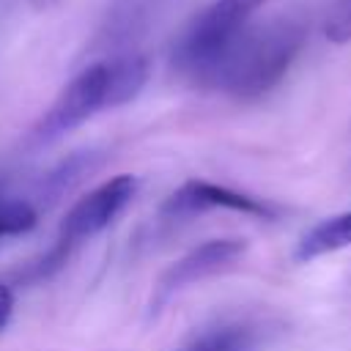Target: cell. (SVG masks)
I'll use <instances>...</instances> for the list:
<instances>
[{
	"label": "cell",
	"instance_id": "6",
	"mask_svg": "<svg viewBox=\"0 0 351 351\" xmlns=\"http://www.w3.org/2000/svg\"><path fill=\"white\" fill-rule=\"evenodd\" d=\"M266 340V329L258 321L236 318L200 329L178 351H258Z\"/></svg>",
	"mask_w": 351,
	"mask_h": 351
},
{
	"label": "cell",
	"instance_id": "7",
	"mask_svg": "<svg viewBox=\"0 0 351 351\" xmlns=\"http://www.w3.org/2000/svg\"><path fill=\"white\" fill-rule=\"evenodd\" d=\"M346 247H351V208L343 214H332V217L315 222L313 228H307L293 247V261L310 263L315 258L332 255Z\"/></svg>",
	"mask_w": 351,
	"mask_h": 351
},
{
	"label": "cell",
	"instance_id": "8",
	"mask_svg": "<svg viewBox=\"0 0 351 351\" xmlns=\"http://www.w3.org/2000/svg\"><path fill=\"white\" fill-rule=\"evenodd\" d=\"M36 222H38V211L30 200H25V197H0V241L33 230Z\"/></svg>",
	"mask_w": 351,
	"mask_h": 351
},
{
	"label": "cell",
	"instance_id": "1",
	"mask_svg": "<svg viewBox=\"0 0 351 351\" xmlns=\"http://www.w3.org/2000/svg\"><path fill=\"white\" fill-rule=\"evenodd\" d=\"M148 82V60L143 55H115L77 71L55 96L49 110L33 129L36 143H52L82 126L104 110L132 101Z\"/></svg>",
	"mask_w": 351,
	"mask_h": 351
},
{
	"label": "cell",
	"instance_id": "12",
	"mask_svg": "<svg viewBox=\"0 0 351 351\" xmlns=\"http://www.w3.org/2000/svg\"><path fill=\"white\" fill-rule=\"evenodd\" d=\"M58 3H63V0H30V8H33V11H49V8H55Z\"/></svg>",
	"mask_w": 351,
	"mask_h": 351
},
{
	"label": "cell",
	"instance_id": "4",
	"mask_svg": "<svg viewBox=\"0 0 351 351\" xmlns=\"http://www.w3.org/2000/svg\"><path fill=\"white\" fill-rule=\"evenodd\" d=\"M247 252V241L244 239H208L197 247H192L189 252H184L178 261H173L162 277L156 280V293H154V304H165L170 302L176 293H181L184 288L222 274L230 266H236Z\"/></svg>",
	"mask_w": 351,
	"mask_h": 351
},
{
	"label": "cell",
	"instance_id": "3",
	"mask_svg": "<svg viewBox=\"0 0 351 351\" xmlns=\"http://www.w3.org/2000/svg\"><path fill=\"white\" fill-rule=\"evenodd\" d=\"M134 192H137V178L129 173H118L101 181L99 186H93L88 195H82L60 219L58 239L52 247V261L55 263L66 261L71 250H77L80 244L90 241L104 228H110L132 203Z\"/></svg>",
	"mask_w": 351,
	"mask_h": 351
},
{
	"label": "cell",
	"instance_id": "2",
	"mask_svg": "<svg viewBox=\"0 0 351 351\" xmlns=\"http://www.w3.org/2000/svg\"><path fill=\"white\" fill-rule=\"evenodd\" d=\"M302 44L304 27L296 19L247 25L217 69L211 88L233 99H258L280 85Z\"/></svg>",
	"mask_w": 351,
	"mask_h": 351
},
{
	"label": "cell",
	"instance_id": "5",
	"mask_svg": "<svg viewBox=\"0 0 351 351\" xmlns=\"http://www.w3.org/2000/svg\"><path fill=\"white\" fill-rule=\"evenodd\" d=\"M217 208L239 211V214H250V217H261V219L277 217V208L261 197H252V195H244V192H236L230 186H219L211 181H197V178L181 184L165 200L162 214L170 219H189V217L217 211Z\"/></svg>",
	"mask_w": 351,
	"mask_h": 351
},
{
	"label": "cell",
	"instance_id": "10",
	"mask_svg": "<svg viewBox=\"0 0 351 351\" xmlns=\"http://www.w3.org/2000/svg\"><path fill=\"white\" fill-rule=\"evenodd\" d=\"M11 315H14V291L5 282H0V332L8 326Z\"/></svg>",
	"mask_w": 351,
	"mask_h": 351
},
{
	"label": "cell",
	"instance_id": "11",
	"mask_svg": "<svg viewBox=\"0 0 351 351\" xmlns=\"http://www.w3.org/2000/svg\"><path fill=\"white\" fill-rule=\"evenodd\" d=\"M228 3H230V5H233L239 14H244L247 19H252V14H255V11H258L263 3H269V0H228Z\"/></svg>",
	"mask_w": 351,
	"mask_h": 351
},
{
	"label": "cell",
	"instance_id": "9",
	"mask_svg": "<svg viewBox=\"0 0 351 351\" xmlns=\"http://www.w3.org/2000/svg\"><path fill=\"white\" fill-rule=\"evenodd\" d=\"M326 38L335 44L351 41V0H340L326 22Z\"/></svg>",
	"mask_w": 351,
	"mask_h": 351
}]
</instances>
